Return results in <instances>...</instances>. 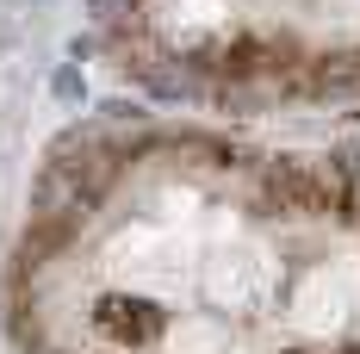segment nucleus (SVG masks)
<instances>
[{"label": "nucleus", "instance_id": "nucleus-1", "mask_svg": "<svg viewBox=\"0 0 360 354\" xmlns=\"http://www.w3.org/2000/svg\"><path fill=\"white\" fill-rule=\"evenodd\" d=\"M94 329L112 348H149L162 336V311L149 298H137V292H100L94 298Z\"/></svg>", "mask_w": 360, "mask_h": 354}, {"label": "nucleus", "instance_id": "nucleus-2", "mask_svg": "<svg viewBox=\"0 0 360 354\" xmlns=\"http://www.w3.org/2000/svg\"><path fill=\"white\" fill-rule=\"evenodd\" d=\"M50 94H56V100H63V106H75V100H81V94H87V81H81V69H75V63H63V69L50 75Z\"/></svg>", "mask_w": 360, "mask_h": 354}]
</instances>
